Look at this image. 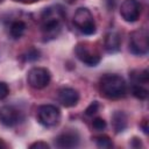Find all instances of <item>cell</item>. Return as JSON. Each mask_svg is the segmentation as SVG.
Segmentation results:
<instances>
[{"label": "cell", "instance_id": "6da1fadb", "mask_svg": "<svg viewBox=\"0 0 149 149\" xmlns=\"http://www.w3.org/2000/svg\"><path fill=\"white\" fill-rule=\"evenodd\" d=\"M64 19V12L62 7H48L43 10L41 15V29L43 36L49 38H55L61 29H62V21Z\"/></svg>", "mask_w": 149, "mask_h": 149}, {"label": "cell", "instance_id": "7a4b0ae2", "mask_svg": "<svg viewBox=\"0 0 149 149\" xmlns=\"http://www.w3.org/2000/svg\"><path fill=\"white\" fill-rule=\"evenodd\" d=\"M101 94L107 99H120L125 97L127 85L125 79L118 74H105L99 83Z\"/></svg>", "mask_w": 149, "mask_h": 149}, {"label": "cell", "instance_id": "3957f363", "mask_svg": "<svg viewBox=\"0 0 149 149\" xmlns=\"http://www.w3.org/2000/svg\"><path fill=\"white\" fill-rule=\"evenodd\" d=\"M129 50L136 56H144L149 50V34L147 29H137L129 35Z\"/></svg>", "mask_w": 149, "mask_h": 149}, {"label": "cell", "instance_id": "277c9868", "mask_svg": "<svg viewBox=\"0 0 149 149\" xmlns=\"http://www.w3.org/2000/svg\"><path fill=\"white\" fill-rule=\"evenodd\" d=\"M74 26L85 35H92L95 33V22L90 9L80 7L74 12L73 15Z\"/></svg>", "mask_w": 149, "mask_h": 149}, {"label": "cell", "instance_id": "5b68a950", "mask_svg": "<svg viewBox=\"0 0 149 149\" xmlns=\"http://www.w3.org/2000/svg\"><path fill=\"white\" fill-rule=\"evenodd\" d=\"M74 54L77 58L84 64H86L87 66H95L100 63V59H101L100 54L94 48V45L87 42L78 43L74 48Z\"/></svg>", "mask_w": 149, "mask_h": 149}, {"label": "cell", "instance_id": "8992f818", "mask_svg": "<svg viewBox=\"0 0 149 149\" xmlns=\"http://www.w3.org/2000/svg\"><path fill=\"white\" fill-rule=\"evenodd\" d=\"M37 120L44 127H55L61 120V112L54 105H42L37 108Z\"/></svg>", "mask_w": 149, "mask_h": 149}, {"label": "cell", "instance_id": "52a82bcc", "mask_svg": "<svg viewBox=\"0 0 149 149\" xmlns=\"http://www.w3.org/2000/svg\"><path fill=\"white\" fill-rule=\"evenodd\" d=\"M50 79H51L50 72L45 68H38V66L33 68L27 73L28 84L33 88H36V90H41L48 86L50 83Z\"/></svg>", "mask_w": 149, "mask_h": 149}, {"label": "cell", "instance_id": "ba28073f", "mask_svg": "<svg viewBox=\"0 0 149 149\" xmlns=\"http://www.w3.org/2000/svg\"><path fill=\"white\" fill-rule=\"evenodd\" d=\"M142 6L137 0H125L120 7V15L126 22H135L140 17Z\"/></svg>", "mask_w": 149, "mask_h": 149}, {"label": "cell", "instance_id": "9c48e42d", "mask_svg": "<svg viewBox=\"0 0 149 149\" xmlns=\"http://www.w3.org/2000/svg\"><path fill=\"white\" fill-rule=\"evenodd\" d=\"M21 121V113L13 106L0 107V122L6 127H14Z\"/></svg>", "mask_w": 149, "mask_h": 149}, {"label": "cell", "instance_id": "30bf717a", "mask_svg": "<svg viewBox=\"0 0 149 149\" xmlns=\"http://www.w3.org/2000/svg\"><path fill=\"white\" fill-rule=\"evenodd\" d=\"M79 100V93L71 87H63L58 91V101L65 107L76 106Z\"/></svg>", "mask_w": 149, "mask_h": 149}, {"label": "cell", "instance_id": "8fae6325", "mask_svg": "<svg viewBox=\"0 0 149 149\" xmlns=\"http://www.w3.org/2000/svg\"><path fill=\"white\" fill-rule=\"evenodd\" d=\"M55 143L58 148H74L79 144V135L76 132H65L56 137Z\"/></svg>", "mask_w": 149, "mask_h": 149}, {"label": "cell", "instance_id": "7c38bea8", "mask_svg": "<svg viewBox=\"0 0 149 149\" xmlns=\"http://www.w3.org/2000/svg\"><path fill=\"white\" fill-rule=\"evenodd\" d=\"M105 49L107 52L113 54V52H118L120 50L121 47V37L119 35V33L116 31H109L106 34L105 36Z\"/></svg>", "mask_w": 149, "mask_h": 149}, {"label": "cell", "instance_id": "4fadbf2b", "mask_svg": "<svg viewBox=\"0 0 149 149\" xmlns=\"http://www.w3.org/2000/svg\"><path fill=\"white\" fill-rule=\"evenodd\" d=\"M112 125L115 133H121L127 127V115L122 111H116L112 115Z\"/></svg>", "mask_w": 149, "mask_h": 149}, {"label": "cell", "instance_id": "5bb4252c", "mask_svg": "<svg viewBox=\"0 0 149 149\" xmlns=\"http://www.w3.org/2000/svg\"><path fill=\"white\" fill-rule=\"evenodd\" d=\"M129 77L132 79V83L137 84V85H147L149 81V73H148V70H146V69L133 70L129 73Z\"/></svg>", "mask_w": 149, "mask_h": 149}, {"label": "cell", "instance_id": "9a60e30c", "mask_svg": "<svg viewBox=\"0 0 149 149\" xmlns=\"http://www.w3.org/2000/svg\"><path fill=\"white\" fill-rule=\"evenodd\" d=\"M26 28H27L26 23H24L23 21H21V20H17V21L12 22V24H10V29H9L10 36H12L13 38H15V40L20 38V37L24 34Z\"/></svg>", "mask_w": 149, "mask_h": 149}, {"label": "cell", "instance_id": "2e32d148", "mask_svg": "<svg viewBox=\"0 0 149 149\" xmlns=\"http://www.w3.org/2000/svg\"><path fill=\"white\" fill-rule=\"evenodd\" d=\"M132 93L135 98H137L140 100H144L148 98V90L144 87V85L132 84Z\"/></svg>", "mask_w": 149, "mask_h": 149}, {"label": "cell", "instance_id": "e0dca14e", "mask_svg": "<svg viewBox=\"0 0 149 149\" xmlns=\"http://www.w3.org/2000/svg\"><path fill=\"white\" fill-rule=\"evenodd\" d=\"M94 140H95V144H97V147H99V148L107 149V148H112V147H113V142H112V140H111L108 136H106V135L97 136V137H94Z\"/></svg>", "mask_w": 149, "mask_h": 149}, {"label": "cell", "instance_id": "ac0fdd59", "mask_svg": "<svg viewBox=\"0 0 149 149\" xmlns=\"http://www.w3.org/2000/svg\"><path fill=\"white\" fill-rule=\"evenodd\" d=\"M38 58H40V51L35 48L29 49L27 52L22 55V59L24 62H34V61H37Z\"/></svg>", "mask_w": 149, "mask_h": 149}, {"label": "cell", "instance_id": "d6986e66", "mask_svg": "<svg viewBox=\"0 0 149 149\" xmlns=\"http://www.w3.org/2000/svg\"><path fill=\"white\" fill-rule=\"evenodd\" d=\"M99 102L98 101H93V102H91L88 106H87V108L85 109V114L87 115V116H93L94 114H97L98 113V111H99Z\"/></svg>", "mask_w": 149, "mask_h": 149}, {"label": "cell", "instance_id": "ffe728a7", "mask_svg": "<svg viewBox=\"0 0 149 149\" xmlns=\"http://www.w3.org/2000/svg\"><path fill=\"white\" fill-rule=\"evenodd\" d=\"M106 121L102 119V118H95V119H93V121H92V127L95 129V130H98V132H100V130H104L105 128H106Z\"/></svg>", "mask_w": 149, "mask_h": 149}, {"label": "cell", "instance_id": "44dd1931", "mask_svg": "<svg viewBox=\"0 0 149 149\" xmlns=\"http://www.w3.org/2000/svg\"><path fill=\"white\" fill-rule=\"evenodd\" d=\"M8 93H9V88H8L7 84L3 81H0V100L5 99L8 95Z\"/></svg>", "mask_w": 149, "mask_h": 149}, {"label": "cell", "instance_id": "7402d4cb", "mask_svg": "<svg viewBox=\"0 0 149 149\" xmlns=\"http://www.w3.org/2000/svg\"><path fill=\"white\" fill-rule=\"evenodd\" d=\"M29 148L30 149H49V144L43 142V141H38V142H35V143L30 144Z\"/></svg>", "mask_w": 149, "mask_h": 149}, {"label": "cell", "instance_id": "603a6c76", "mask_svg": "<svg viewBox=\"0 0 149 149\" xmlns=\"http://www.w3.org/2000/svg\"><path fill=\"white\" fill-rule=\"evenodd\" d=\"M130 146H132V147H134V148H140L142 144H141V141H140L139 139L134 137V139L132 140V143H130Z\"/></svg>", "mask_w": 149, "mask_h": 149}, {"label": "cell", "instance_id": "cb8c5ba5", "mask_svg": "<svg viewBox=\"0 0 149 149\" xmlns=\"http://www.w3.org/2000/svg\"><path fill=\"white\" fill-rule=\"evenodd\" d=\"M15 1L24 2V3H31V2H35V1H38V0H15Z\"/></svg>", "mask_w": 149, "mask_h": 149}, {"label": "cell", "instance_id": "d4e9b609", "mask_svg": "<svg viewBox=\"0 0 149 149\" xmlns=\"http://www.w3.org/2000/svg\"><path fill=\"white\" fill-rule=\"evenodd\" d=\"M142 127H143V132H144L146 134H148V127H147V121H144V122H143Z\"/></svg>", "mask_w": 149, "mask_h": 149}, {"label": "cell", "instance_id": "484cf974", "mask_svg": "<svg viewBox=\"0 0 149 149\" xmlns=\"http://www.w3.org/2000/svg\"><path fill=\"white\" fill-rule=\"evenodd\" d=\"M0 147H6V144H5L2 141H0Z\"/></svg>", "mask_w": 149, "mask_h": 149}, {"label": "cell", "instance_id": "4316f807", "mask_svg": "<svg viewBox=\"0 0 149 149\" xmlns=\"http://www.w3.org/2000/svg\"><path fill=\"white\" fill-rule=\"evenodd\" d=\"M1 1H2V0H0V2H1Z\"/></svg>", "mask_w": 149, "mask_h": 149}]
</instances>
